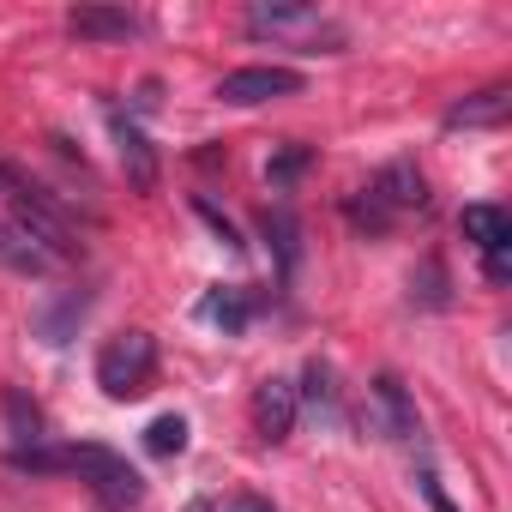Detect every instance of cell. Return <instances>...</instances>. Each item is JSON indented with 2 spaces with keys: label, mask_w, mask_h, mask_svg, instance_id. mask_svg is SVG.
Listing matches in <instances>:
<instances>
[{
  "label": "cell",
  "mask_w": 512,
  "mask_h": 512,
  "mask_svg": "<svg viewBox=\"0 0 512 512\" xmlns=\"http://www.w3.org/2000/svg\"><path fill=\"white\" fill-rule=\"evenodd\" d=\"M0 217H13L49 260L61 266V260H79L85 253V241H79V229H73V217L31 181V175H19L13 163H0Z\"/></svg>",
  "instance_id": "2"
},
{
  "label": "cell",
  "mask_w": 512,
  "mask_h": 512,
  "mask_svg": "<svg viewBox=\"0 0 512 512\" xmlns=\"http://www.w3.org/2000/svg\"><path fill=\"white\" fill-rule=\"evenodd\" d=\"M374 404L386 410V434H392V440L422 446V416H416V404H410V392H404L398 374H380V380H374Z\"/></svg>",
  "instance_id": "11"
},
{
  "label": "cell",
  "mask_w": 512,
  "mask_h": 512,
  "mask_svg": "<svg viewBox=\"0 0 512 512\" xmlns=\"http://www.w3.org/2000/svg\"><path fill=\"white\" fill-rule=\"evenodd\" d=\"M296 404H308L320 422H338V386H332V368L314 356L308 368H302V386H296Z\"/></svg>",
  "instance_id": "16"
},
{
  "label": "cell",
  "mask_w": 512,
  "mask_h": 512,
  "mask_svg": "<svg viewBox=\"0 0 512 512\" xmlns=\"http://www.w3.org/2000/svg\"><path fill=\"white\" fill-rule=\"evenodd\" d=\"M247 37H308V43H344L338 25H326L314 7H296V0H260L247 7Z\"/></svg>",
  "instance_id": "4"
},
{
  "label": "cell",
  "mask_w": 512,
  "mask_h": 512,
  "mask_svg": "<svg viewBox=\"0 0 512 512\" xmlns=\"http://www.w3.org/2000/svg\"><path fill=\"white\" fill-rule=\"evenodd\" d=\"M416 488H422V500H428L434 512H458V506H452V494L440 488V476H434L428 464H416Z\"/></svg>",
  "instance_id": "24"
},
{
  "label": "cell",
  "mask_w": 512,
  "mask_h": 512,
  "mask_svg": "<svg viewBox=\"0 0 512 512\" xmlns=\"http://www.w3.org/2000/svg\"><path fill=\"white\" fill-rule=\"evenodd\" d=\"M350 223H356V229H368V235H386L398 217H392V211H380L368 193H356V199H350Z\"/></svg>",
  "instance_id": "22"
},
{
  "label": "cell",
  "mask_w": 512,
  "mask_h": 512,
  "mask_svg": "<svg viewBox=\"0 0 512 512\" xmlns=\"http://www.w3.org/2000/svg\"><path fill=\"white\" fill-rule=\"evenodd\" d=\"M458 229H464V241H476L482 253L512 247V217H506L500 205H464V211H458Z\"/></svg>",
  "instance_id": "14"
},
{
  "label": "cell",
  "mask_w": 512,
  "mask_h": 512,
  "mask_svg": "<svg viewBox=\"0 0 512 512\" xmlns=\"http://www.w3.org/2000/svg\"><path fill=\"white\" fill-rule=\"evenodd\" d=\"M296 386L290 380H260L253 386V428H260V440H290L296 434Z\"/></svg>",
  "instance_id": "8"
},
{
  "label": "cell",
  "mask_w": 512,
  "mask_h": 512,
  "mask_svg": "<svg viewBox=\"0 0 512 512\" xmlns=\"http://www.w3.org/2000/svg\"><path fill=\"white\" fill-rule=\"evenodd\" d=\"M308 163H314L308 145H278V151L266 157V187H272V193H290V187L308 175Z\"/></svg>",
  "instance_id": "18"
},
{
  "label": "cell",
  "mask_w": 512,
  "mask_h": 512,
  "mask_svg": "<svg viewBox=\"0 0 512 512\" xmlns=\"http://www.w3.org/2000/svg\"><path fill=\"white\" fill-rule=\"evenodd\" d=\"M193 512H217V506H211V500H199ZM223 512H272V506H266V500H235V506H223Z\"/></svg>",
  "instance_id": "25"
},
{
  "label": "cell",
  "mask_w": 512,
  "mask_h": 512,
  "mask_svg": "<svg viewBox=\"0 0 512 512\" xmlns=\"http://www.w3.org/2000/svg\"><path fill=\"white\" fill-rule=\"evenodd\" d=\"M506 109H512V91H506V85H488V91L452 103V109H446V127H500Z\"/></svg>",
  "instance_id": "15"
},
{
  "label": "cell",
  "mask_w": 512,
  "mask_h": 512,
  "mask_svg": "<svg viewBox=\"0 0 512 512\" xmlns=\"http://www.w3.org/2000/svg\"><path fill=\"white\" fill-rule=\"evenodd\" d=\"M67 31H73L79 43H127V37L139 31V19H133L127 7H73V13H67Z\"/></svg>",
  "instance_id": "10"
},
{
  "label": "cell",
  "mask_w": 512,
  "mask_h": 512,
  "mask_svg": "<svg viewBox=\"0 0 512 512\" xmlns=\"http://www.w3.org/2000/svg\"><path fill=\"white\" fill-rule=\"evenodd\" d=\"M260 229H266V247H272V260H278V284H296V272H302V223H296V211L272 205L260 217Z\"/></svg>",
  "instance_id": "9"
},
{
  "label": "cell",
  "mask_w": 512,
  "mask_h": 512,
  "mask_svg": "<svg viewBox=\"0 0 512 512\" xmlns=\"http://www.w3.org/2000/svg\"><path fill=\"white\" fill-rule=\"evenodd\" d=\"M193 211H199V217L211 223V235H217V247H229V253H241V247H247V241L235 235V223H229V217H223V211H217L211 199H193Z\"/></svg>",
  "instance_id": "23"
},
{
  "label": "cell",
  "mask_w": 512,
  "mask_h": 512,
  "mask_svg": "<svg viewBox=\"0 0 512 512\" xmlns=\"http://www.w3.org/2000/svg\"><path fill=\"white\" fill-rule=\"evenodd\" d=\"M302 91V73L296 67H235L217 79V103L229 109H253V103H278V97H296Z\"/></svg>",
  "instance_id": "5"
},
{
  "label": "cell",
  "mask_w": 512,
  "mask_h": 512,
  "mask_svg": "<svg viewBox=\"0 0 512 512\" xmlns=\"http://www.w3.org/2000/svg\"><path fill=\"white\" fill-rule=\"evenodd\" d=\"M109 133H115V157H121V175H127V187L133 193H151L157 187V175H163V163H157V145L121 115V109H109Z\"/></svg>",
  "instance_id": "7"
},
{
  "label": "cell",
  "mask_w": 512,
  "mask_h": 512,
  "mask_svg": "<svg viewBox=\"0 0 512 512\" xmlns=\"http://www.w3.org/2000/svg\"><path fill=\"white\" fill-rule=\"evenodd\" d=\"M0 266H13V272H25V278H49V272H55V260H49V253H43L13 217H0Z\"/></svg>",
  "instance_id": "13"
},
{
  "label": "cell",
  "mask_w": 512,
  "mask_h": 512,
  "mask_svg": "<svg viewBox=\"0 0 512 512\" xmlns=\"http://www.w3.org/2000/svg\"><path fill=\"white\" fill-rule=\"evenodd\" d=\"M145 446H151L157 458H175V452H187V416H157V422L145 428Z\"/></svg>",
  "instance_id": "20"
},
{
  "label": "cell",
  "mask_w": 512,
  "mask_h": 512,
  "mask_svg": "<svg viewBox=\"0 0 512 512\" xmlns=\"http://www.w3.org/2000/svg\"><path fill=\"white\" fill-rule=\"evenodd\" d=\"M85 314V296H67L61 308H49V314H37V332L49 338V344H67V326Z\"/></svg>",
  "instance_id": "21"
},
{
  "label": "cell",
  "mask_w": 512,
  "mask_h": 512,
  "mask_svg": "<svg viewBox=\"0 0 512 512\" xmlns=\"http://www.w3.org/2000/svg\"><path fill=\"white\" fill-rule=\"evenodd\" d=\"M362 193H368L380 211H392V217H404V211H428V175H422L410 157H392Z\"/></svg>",
  "instance_id": "6"
},
{
  "label": "cell",
  "mask_w": 512,
  "mask_h": 512,
  "mask_svg": "<svg viewBox=\"0 0 512 512\" xmlns=\"http://www.w3.org/2000/svg\"><path fill=\"white\" fill-rule=\"evenodd\" d=\"M0 410H7V428H13V440H19V452L25 446H43V410L19 392V386H7L0 392Z\"/></svg>",
  "instance_id": "17"
},
{
  "label": "cell",
  "mask_w": 512,
  "mask_h": 512,
  "mask_svg": "<svg viewBox=\"0 0 512 512\" xmlns=\"http://www.w3.org/2000/svg\"><path fill=\"white\" fill-rule=\"evenodd\" d=\"M199 320L217 326L223 338H235V332H247V320H253V296H247L241 284H217V290L199 296Z\"/></svg>",
  "instance_id": "12"
},
{
  "label": "cell",
  "mask_w": 512,
  "mask_h": 512,
  "mask_svg": "<svg viewBox=\"0 0 512 512\" xmlns=\"http://www.w3.org/2000/svg\"><path fill=\"white\" fill-rule=\"evenodd\" d=\"M410 296L422 302V308H446L452 296H446V266L440 260H422L416 272H410Z\"/></svg>",
  "instance_id": "19"
},
{
  "label": "cell",
  "mask_w": 512,
  "mask_h": 512,
  "mask_svg": "<svg viewBox=\"0 0 512 512\" xmlns=\"http://www.w3.org/2000/svg\"><path fill=\"white\" fill-rule=\"evenodd\" d=\"M7 464L25 470V476H79L115 506H139L145 500L139 470L121 452H109V446H25V452H7Z\"/></svg>",
  "instance_id": "1"
},
{
  "label": "cell",
  "mask_w": 512,
  "mask_h": 512,
  "mask_svg": "<svg viewBox=\"0 0 512 512\" xmlns=\"http://www.w3.org/2000/svg\"><path fill=\"white\" fill-rule=\"evenodd\" d=\"M151 380H157V338L151 332H121L103 344L97 386L109 398H139V392H151Z\"/></svg>",
  "instance_id": "3"
}]
</instances>
